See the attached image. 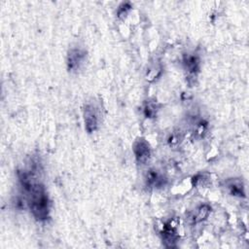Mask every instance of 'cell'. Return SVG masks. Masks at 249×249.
<instances>
[{
  "label": "cell",
  "mask_w": 249,
  "mask_h": 249,
  "mask_svg": "<svg viewBox=\"0 0 249 249\" xmlns=\"http://www.w3.org/2000/svg\"><path fill=\"white\" fill-rule=\"evenodd\" d=\"M158 106L154 101H147L143 106V114L148 119H153L157 116Z\"/></svg>",
  "instance_id": "obj_11"
},
{
  "label": "cell",
  "mask_w": 249,
  "mask_h": 249,
  "mask_svg": "<svg viewBox=\"0 0 249 249\" xmlns=\"http://www.w3.org/2000/svg\"><path fill=\"white\" fill-rule=\"evenodd\" d=\"M166 141L170 147L177 148L183 141V134L180 130H174L168 135Z\"/></svg>",
  "instance_id": "obj_10"
},
{
  "label": "cell",
  "mask_w": 249,
  "mask_h": 249,
  "mask_svg": "<svg viewBox=\"0 0 249 249\" xmlns=\"http://www.w3.org/2000/svg\"><path fill=\"white\" fill-rule=\"evenodd\" d=\"M183 67L188 75V80H195L200 69V60L196 53H187L183 55Z\"/></svg>",
  "instance_id": "obj_4"
},
{
  "label": "cell",
  "mask_w": 249,
  "mask_h": 249,
  "mask_svg": "<svg viewBox=\"0 0 249 249\" xmlns=\"http://www.w3.org/2000/svg\"><path fill=\"white\" fill-rule=\"evenodd\" d=\"M210 212H211V207L208 204H205V203L200 204L192 213L190 219H191L192 223L196 224V223L204 221L209 216Z\"/></svg>",
  "instance_id": "obj_9"
},
{
  "label": "cell",
  "mask_w": 249,
  "mask_h": 249,
  "mask_svg": "<svg viewBox=\"0 0 249 249\" xmlns=\"http://www.w3.org/2000/svg\"><path fill=\"white\" fill-rule=\"evenodd\" d=\"M87 55V52L81 48H73L68 52L66 64L67 69L70 72H75L80 69L81 65L84 63Z\"/></svg>",
  "instance_id": "obj_7"
},
{
  "label": "cell",
  "mask_w": 249,
  "mask_h": 249,
  "mask_svg": "<svg viewBox=\"0 0 249 249\" xmlns=\"http://www.w3.org/2000/svg\"><path fill=\"white\" fill-rule=\"evenodd\" d=\"M23 193L34 218L39 221L47 220L50 215V199L45 187L36 181Z\"/></svg>",
  "instance_id": "obj_1"
},
{
  "label": "cell",
  "mask_w": 249,
  "mask_h": 249,
  "mask_svg": "<svg viewBox=\"0 0 249 249\" xmlns=\"http://www.w3.org/2000/svg\"><path fill=\"white\" fill-rule=\"evenodd\" d=\"M85 127L89 133L94 132L99 125V113L96 106L92 103L85 105L83 110Z\"/></svg>",
  "instance_id": "obj_2"
},
{
  "label": "cell",
  "mask_w": 249,
  "mask_h": 249,
  "mask_svg": "<svg viewBox=\"0 0 249 249\" xmlns=\"http://www.w3.org/2000/svg\"><path fill=\"white\" fill-rule=\"evenodd\" d=\"M160 236L164 246L166 247L176 246V243L179 239V234L177 231V224L174 222V220L168 221L163 225L160 231Z\"/></svg>",
  "instance_id": "obj_5"
},
{
  "label": "cell",
  "mask_w": 249,
  "mask_h": 249,
  "mask_svg": "<svg viewBox=\"0 0 249 249\" xmlns=\"http://www.w3.org/2000/svg\"><path fill=\"white\" fill-rule=\"evenodd\" d=\"M209 176L205 173H199L193 177L192 182L196 187H205L209 183Z\"/></svg>",
  "instance_id": "obj_12"
},
{
  "label": "cell",
  "mask_w": 249,
  "mask_h": 249,
  "mask_svg": "<svg viewBox=\"0 0 249 249\" xmlns=\"http://www.w3.org/2000/svg\"><path fill=\"white\" fill-rule=\"evenodd\" d=\"M130 9H131V6H130L129 3H127V2L122 3V4L119 6L118 10H117V16H118V18H124V17L128 14V12L130 11Z\"/></svg>",
  "instance_id": "obj_13"
},
{
  "label": "cell",
  "mask_w": 249,
  "mask_h": 249,
  "mask_svg": "<svg viewBox=\"0 0 249 249\" xmlns=\"http://www.w3.org/2000/svg\"><path fill=\"white\" fill-rule=\"evenodd\" d=\"M225 187L229 194L235 197H245L244 184L239 178H230L225 181Z\"/></svg>",
  "instance_id": "obj_8"
},
{
  "label": "cell",
  "mask_w": 249,
  "mask_h": 249,
  "mask_svg": "<svg viewBox=\"0 0 249 249\" xmlns=\"http://www.w3.org/2000/svg\"><path fill=\"white\" fill-rule=\"evenodd\" d=\"M132 151L138 164H146L151 159V147L143 137H139L133 142Z\"/></svg>",
  "instance_id": "obj_3"
},
{
  "label": "cell",
  "mask_w": 249,
  "mask_h": 249,
  "mask_svg": "<svg viewBox=\"0 0 249 249\" xmlns=\"http://www.w3.org/2000/svg\"><path fill=\"white\" fill-rule=\"evenodd\" d=\"M145 185L152 190H158L164 187L167 183L166 177L158 169L150 168L145 173Z\"/></svg>",
  "instance_id": "obj_6"
}]
</instances>
